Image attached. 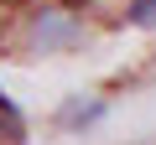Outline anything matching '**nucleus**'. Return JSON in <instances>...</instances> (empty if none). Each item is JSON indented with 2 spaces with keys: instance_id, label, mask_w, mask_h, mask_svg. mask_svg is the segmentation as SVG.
<instances>
[{
  "instance_id": "obj_4",
  "label": "nucleus",
  "mask_w": 156,
  "mask_h": 145,
  "mask_svg": "<svg viewBox=\"0 0 156 145\" xmlns=\"http://www.w3.org/2000/svg\"><path fill=\"white\" fill-rule=\"evenodd\" d=\"M125 26L156 31V0H130V5H125Z\"/></svg>"
},
{
  "instance_id": "obj_1",
  "label": "nucleus",
  "mask_w": 156,
  "mask_h": 145,
  "mask_svg": "<svg viewBox=\"0 0 156 145\" xmlns=\"http://www.w3.org/2000/svg\"><path fill=\"white\" fill-rule=\"evenodd\" d=\"M78 16L68 11V5H42L31 21H26V47L31 52H62V47H73L78 42Z\"/></svg>"
},
{
  "instance_id": "obj_3",
  "label": "nucleus",
  "mask_w": 156,
  "mask_h": 145,
  "mask_svg": "<svg viewBox=\"0 0 156 145\" xmlns=\"http://www.w3.org/2000/svg\"><path fill=\"white\" fill-rule=\"evenodd\" d=\"M0 140H11V145H21L26 140V124H21V109L5 99V88H0Z\"/></svg>"
},
{
  "instance_id": "obj_2",
  "label": "nucleus",
  "mask_w": 156,
  "mask_h": 145,
  "mask_svg": "<svg viewBox=\"0 0 156 145\" xmlns=\"http://www.w3.org/2000/svg\"><path fill=\"white\" fill-rule=\"evenodd\" d=\"M104 119V99H78L68 114H62V130H89V124H99Z\"/></svg>"
}]
</instances>
